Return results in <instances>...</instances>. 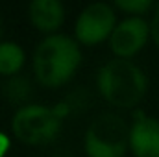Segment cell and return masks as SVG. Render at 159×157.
<instances>
[{
  "mask_svg": "<svg viewBox=\"0 0 159 157\" xmlns=\"http://www.w3.org/2000/svg\"><path fill=\"white\" fill-rule=\"evenodd\" d=\"M81 63L78 41L54 34L37 44L34 52V72L41 85L59 87L74 76Z\"/></svg>",
  "mask_w": 159,
  "mask_h": 157,
  "instance_id": "cell-1",
  "label": "cell"
},
{
  "mask_svg": "<svg viewBox=\"0 0 159 157\" xmlns=\"http://www.w3.org/2000/svg\"><path fill=\"white\" fill-rule=\"evenodd\" d=\"M98 91L107 104L119 109L135 107L146 94L148 79L133 61L115 57L98 70Z\"/></svg>",
  "mask_w": 159,
  "mask_h": 157,
  "instance_id": "cell-2",
  "label": "cell"
},
{
  "mask_svg": "<svg viewBox=\"0 0 159 157\" xmlns=\"http://www.w3.org/2000/svg\"><path fill=\"white\" fill-rule=\"evenodd\" d=\"M129 148V128L117 113L96 117L85 131V152L89 157H124Z\"/></svg>",
  "mask_w": 159,
  "mask_h": 157,
  "instance_id": "cell-3",
  "label": "cell"
},
{
  "mask_svg": "<svg viewBox=\"0 0 159 157\" xmlns=\"http://www.w3.org/2000/svg\"><path fill=\"white\" fill-rule=\"evenodd\" d=\"M63 117L56 107H46L39 104L20 105L11 120V129L15 137L26 144H44L57 137Z\"/></svg>",
  "mask_w": 159,
  "mask_h": 157,
  "instance_id": "cell-4",
  "label": "cell"
},
{
  "mask_svg": "<svg viewBox=\"0 0 159 157\" xmlns=\"http://www.w3.org/2000/svg\"><path fill=\"white\" fill-rule=\"evenodd\" d=\"M115 9L106 2L89 4L76 20V41L81 44L93 46L109 39L115 30Z\"/></svg>",
  "mask_w": 159,
  "mask_h": 157,
  "instance_id": "cell-5",
  "label": "cell"
},
{
  "mask_svg": "<svg viewBox=\"0 0 159 157\" xmlns=\"http://www.w3.org/2000/svg\"><path fill=\"white\" fill-rule=\"evenodd\" d=\"M150 35V26L143 17H128L115 26L109 37L111 52L117 57L128 59L135 56L139 50H143Z\"/></svg>",
  "mask_w": 159,
  "mask_h": 157,
  "instance_id": "cell-6",
  "label": "cell"
},
{
  "mask_svg": "<svg viewBox=\"0 0 159 157\" xmlns=\"http://www.w3.org/2000/svg\"><path fill=\"white\" fill-rule=\"evenodd\" d=\"M129 148L135 157H159V120L137 113L129 128Z\"/></svg>",
  "mask_w": 159,
  "mask_h": 157,
  "instance_id": "cell-7",
  "label": "cell"
},
{
  "mask_svg": "<svg viewBox=\"0 0 159 157\" xmlns=\"http://www.w3.org/2000/svg\"><path fill=\"white\" fill-rule=\"evenodd\" d=\"M28 17L39 32L54 35L65 20V7L59 0H34L28 6Z\"/></svg>",
  "mask_w": 159,
  "mask_h": 157,
  "instance_id": "cell-8",
  "label": "cell"
},
{
  "mask_svg": "<svg viewBox=\"0 0 159 157\" xmlns=\"http://www.w3.org/2000/svg\"><path fill=\"white\" fill-rule=\"evenodd\" d=\"M22 65H24V50L13 41L0 43V74L13 78L19 74Z\"/></svg>",
  "mask_w": 159,
  "mask_h": 157,
  "instance_id": "cell-9",
  "label": "cell"
},
{
  "mask_svg": "<svg viewBox=\"0 0 159 157\" xmlns=\"http://www.w3.org/2000/svg\"><path fill=\"white\" fill-rule=\"evenodd\" d=\"M4 96L13 104H24L32 96V85L24 76H13L4 85Z\"/></svg>",
  "mask_w": 159,
  "mask_h": 157,
  "instance_id": "cell-10",
  "label": "cell"
},
{
  "mask_svg": "<svg viewBox=\"0 0 159 157\" xmlns=\"http://www.w3.org/2000/svg\"><path fill=\"white\" fill-rule=\"evenodd\" d=\"M115 6L122 11L133 15V17H139L152 7V2L150 0H117Z\"/></svg>",
  "mask_w": 159,
  "mask_h": 157,
  "instance_id": "cell-11",
  "label": "cell"
},
{
  "mask_svg": "<svg viewBox=\"0 0 159 157\" xmlns=\"http://www.w3.org/2000/svg\"><path fill=\"white\" fill-rule=\"evenodd\" d=\"M150 34H152L154 43L159 46V4L154 9V17H152V22H150Z\"/></svg>",
  "mask_w": 159,
  "mask_h": 157,
  "instance_id": "cell-12",
  "label": "cell"
},
{
  "mask_svg": "<svg viewBox=\"0 0 159 157\" xmlns=\"http://www.w3.org/2000/svg\"><path fill=\"white\" fill-rule=\"evenodd\" d=\"M9 150V137L0 131V157H4Z\"/></svg>",
  "mask_w": 159,
  "mask_h": 157,
  "instance_id": "cell-13",
  "label": "cell"
},
{
  "mask_svg": "<svg viewBox=\"0 0 159 157\" xmlns=\"http://www.w3.org/2000/svg\"><path fill=\"white\" fill-rule=\"evenodd\" d=\"M0 32H2V26H0Z\"/></svg>",
  "mask_w": 159,
  "mask_h": 157,
  "instance_id": "cell-14",
  "label": "cell"
}]
</instances>
